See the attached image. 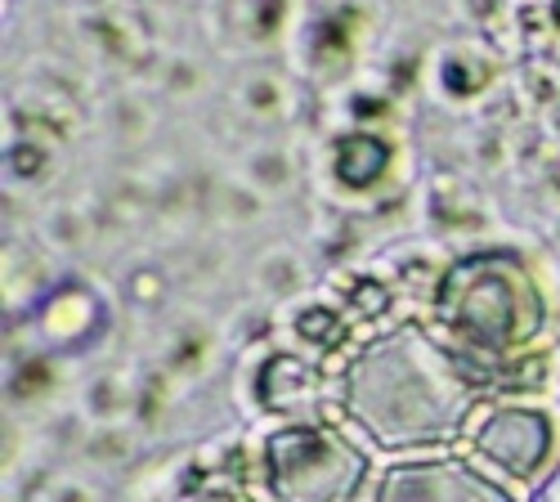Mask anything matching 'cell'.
I'll use <instances>...</instances> for the list:
<instances>
[{
	"mask_svg": "<svg viewBox=\"0 0 560 502\" xmlns=\"http://www.w3.org/2000/svg\"><path fill=\"white\" fill-rule=\"evenodd\" d=\"M480 395L476 363L417 324L368 341L341 377L346 413L386 448L453 440Z\"/></svg>",
	"mask_w": 560,
	"mask_h": 502,
	"instance_id": "6da1fadb",
	"label": "cell"
},
{
	"mask_svg": "<svg viewBox=\"0 0 560 502\" xmlns=\"http://www.w3.org/2000/svg\"><path fill=\"white\" fill-rule=\"evenodd\" d=\"M435 318L480 354H516L542 324L547 301L516 252H471L444 269L435 288Z\"/></svg>",
	"mask_w": 560,
	"mask_h": 502,
	"instance_id": "7a4b0ae2",
	"label": "cell"
},
{
	"mask_svg": "<svg viewBox=\"0 0 560 502\" xmlns=\"http://www.w3.org/2000/svg\"><path fill=\"white\" fill-rule=\"evenodd\" d=\"M368 458L332 427H283L265 440V485L278 502H350Z\"/></svg>",
	"mask_w": 560,
	"mask_h": 502,
	"instance_id": "3957f363",
	"label": "cell"
},
{
	"mask_svg": "<svg viewBox=\"0 0 560 502\" xmlns=\"http://www.w3.org/2000/svg\"><path fill=\"white\" fill-rule=\"evenodd\" d=\"M377 502H516L498 480L462 458L395 463L377 485Z\"/></svg>",
	"mask_w": 560,
	"mask_h": 502,
	"instance_id": "277c9868",
	"label": "cell"
},
{
	"mask_svg": "<svg viewBox=\"0 0 560 502\" xmlns=\"http://www.w3.org/2000/svg\"><path fill=\"white\" fill-rule=\"evenodd\" d=\"M476 448L511 476H534L551 458V418L538 408H493L476 431Z\"/></svg>",
	"mask_w": 560,
	"mask_h": 502,
	"instance_id": "5b68a950",
	"label": "cell"
},
{
	"mask_svg": "<svg viewBox=\"0 0 560 502\" xmlns=\"http://www.w3.org/2000/svg\"><path fill=\"white\" fill-rule=\"evenodd\" d=\"M332 166H337V179L346 189H372L390 166V144L382 140V135L354 130L337 144V162Z\"/></svg>",
	"mask_w": 560,
	"mask_h": 502,
	"instance_id": "8992f818",
	"label": "cell"
},
{
	"mask_svg": "<svg viewBox=\"0 0 560 502\" xmlns=\"http://www.w3.org/2000/svg\"><path fill=\"white\" fill-rule=\"evenodd\" d=\"M202 502H252V498H243V493H211V498H202Z\"/></svg>",
	"mask_w": 560,
	"mask_h": 502,
	"instance_id": "52a82bcc",
	"label": "cell"
}]
</instances>
